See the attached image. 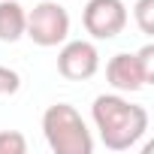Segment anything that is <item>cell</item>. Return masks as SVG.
<instances>
[{
    "label": "cell",
    "instance_id": "cell-2",
    "mask_svg": "<svg viewBox=\"0 0 154 154\" xmlns=\"http://www.w3.org/2000/svg\"><path fill=\"white\" fill-rule=\"evenodd\" d=\"M42 130L54 154H91L94 139L82 121V115L75 112L69 103H54L42 115Z\"/></svg>",
    "mask_w": 154,
    "mask_h": 154
},
{
    "label": "cell",
    "instance_id": "cell-9",
    "mask_svg": "<svg viewBox=\"0 0 154 154\" xmlns=\"http://www.w3.org/2000/svg\"><path fill=\"white\" fill-rule=\"evenodd\" d=\"M133 12H136V21H139L142 33H151L154 30V0H139Z\"/></svg>",
    "mask_w": 154,
    "mask_h": 154
},
{
    "label": "cell",
    "instance_id": "cell-7",
    "mask_svg": "<svg viewBox=\"0 0 154 154\" xmlns=\"http://www.w3.org/2000/svg\"><path fill=\"white\" fill-rule=\"evenodd\" d=\"M27 27V12L15 0H0V39L15 42Z\"/></svg>",
    "mask_w": 154,
    "mask_h": 154
},
{
    "label": "cell",
    "instance_id": "cell-8",
    "mask_svg": "<svg viewBox=\"0 0 154 154\" xmlns=\"http://www.w3.org/2000/svg\"><path fill=\"white\" fill-rule=\"evenodd\" d=\"M27 139L18 130H0V154H24Z\"/></svg>",
    "mask_w": 154,
    "mask_h": 154
},
{
    "label": "cell",
    "instance_id": "cell-6",
    "mask_svg": "<svg viewBox=\"0 0 154 154\" xmlns=\"http://www.w3.org/2000/svg\"><path fill=\"white\" fill-rule=\"evenodd\" d=\"M97 66H100V54H97V48H94L91 42H85V39L66 42V45L60 48V54H57V69H60V75H63V79H72V82L91 79V75L97 72Z\"/></svg>",
    "mask_w": 154,
    "mask_h": 154
},
{
    "label": "cell",
    "instance_id": "cell-5",
    "mask_svg": "<svg viewBox=\"0 0 154 154\" xmlns=\"http://www.w3.org/2000/svg\"><path fill=\"white\" fill-rule=\"evenodd\" d=\"M85 30L97 39H112L124 30L127 24V9L121 0H88L85 6Z\"/></svg>",
    "mask_w": 154,
    "mask_h": 154
},
{
    "label": "cell",
    "instance_id": "cell-4",
    "mask_svg": "<svg viewBox=\"0 0 154 154\" xmlns=\"http://www.w3.org/2000/svg\"><path fill=\"white\" fill-rule=\"evenodd\" d=\"M24 33L36 42V45H57L66 39L69 33V15L60 3H54V0H45V3H39L30 15H27V27Z\"/></svg>",
    "mask_w": 154,
    "mask_h": 154
},
{
    "label": "cell",
    "instance_id": "cell-3",
    "mask_svg": "<svg viewBox=\"0 0 154 154\" xmlns=\"http://www.w3.org/2000/svg\"><path fill=\"white\" fill-rule=\"evenodd\" d=\"M106 75L118 91H139L154 75V45H145L136 54H115L106 66Z\"/></svg>",
    "mask_w": 154,
    "mask_h": 154
},
{
    "label": "cell",
    "instance_id": "cell-10",
    "mask_svg": "<svg viewBox=\"0 0 154 154\" xmlns=\"http://www.w3.org/2000/svg\"><path fill=\"white\" fill-rule=\"evenodd\" d=\"M18 85H21L18 72H15V69H9V66H0V97H3V94H15V91H18Z\"/></svg>",
    "mask_w": 154,
    "mask_h": 154
},
{
    "label": "cell",
    "instance_id": "cell-1",
    "mask_svg": "<svg viewBox=\"0 0 154 154\" xmlns=\"http://www.w3.org/2000/svg\"><path fill=\"white\" fill-rule=\"evenodd\" d=\"M94 121H97V130L106 148H115V151L130 148L148 130L145 106L127 103L124 97H115V94H100L94 100Z\"/></svg>",
    "mask_w": 154,
    "mask_h": 154
}]
</instances>
